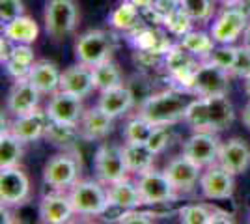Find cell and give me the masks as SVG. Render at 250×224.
<instances>
[{
  "mask_svg": "<svg viewBox=\"0 0 250 224\" xmlns=\"http://www.w3.org/2000/svg\"><path fill=\"white\" fill-rule=\"evenodd\" d=\"M190 101L192 99H188L185 92L165 90L144 99V103L138 108V116L146 118L153 125H170L179 120H185Z\"/></svg>",
  "mask_w": 250,
  "mask_h": 224,
  "instance_id": "6da1fadb",
  "label": "cell"
},
{
  "mask_svg": "<svg viewBox=\"0 0 250 224\" xmlns=\"http://www.w3.org/2000/svg\"><path fill=\"white\" fill-rule=\"evenodd\" d=\"M118 49V38L106 30H88L75 41V56L81 64L90 67L110 60Z\"/></svg>",
  "mask_w": 250,
  "mask_h": 224,
  "instance_id": "7a4b0ae2",
  "label": "cell"
},
{
  "mask_svg": "<svg viewBox=\"0 0 250 224\" xmlns=\"http://www.w3.org/2000/svg\"><path fill=\"white\" fill-rule=\"evenodd\" d=\"M79 8L75 0H47L43 21L47 34L54 41H60L75 32L79 24Z\"/></svg>",
  "mask_w": 250,
  "mask_h": 224,
  "instance_id": "3957f363",
  "label": "cell"
},
{
  "mask_svg": "<svg viewBox=\"0 0 250 224\" xmlns=\"http://www.w3.org/2000/svg\"><path fill=\"white\" fill-rule=\"evenodd\" d=\"M69 200L75 209V215L95 217V215L106 213V209L110 207L106 189L92 180L75 183L69 191Z\"/></svg>",
  "mask_w": 250,
  "mask_h": 224,
  "instance_id": "277c9868",
  "label": "cell"
},
{
  "mask_svg": "<svg viewBox=\"0 0 250 224\" xmlns=\"http://www.w3.org/2000/svg\"><path fill=\"white\" fill-rule=\"evenodd\" d=\"M81 176V161L75 153L63 151L52 155L43 166V182L54 191H63L73 187Z\"/></svg>",
  "mask_w": 250,
  "mask_h": 224,
  "instance_id": "5b68a950",
  "label": "cell"
},
{
  "mask_svg": "<svg viewBox=\"0 0 250 224\" xmlns=\"http://www.w3.org/2000/svg\"><path fill=\"white\" fill-rule=\"evenodd\" d=\"M95 174L99 178V182L103 183H114L120 180H125L129 168L124 157V148L116 146V144H103L95 151L94 157Z\"/></svg>",
  "mask_w": 250,
  "mask_h": 224,
  "instance_id": "8992f818",
  "label": "cell"
},
{
  "mask_svg": "<svg viewBox=\"0 0 250 224\" xmlns=\"http://www.w3.org/2000/svg\"><path fill=\"white\" fill-rule=\"evenodd\" d=\"M228 71L222 67L202 62L194 73L190 92L196 94L198 97H217V96H228L229 92V77Z\"/></svg>",
  "mask_w": 250,
  "mask_h": 224,
  "instance_id": "52a82bcc",
  "label": "cell"
},
{
  "mask_svg": "<svg viewBox=\"0 0 250 224\" xmlns=\"http://www.w3.org/2000/svg\"><path fill=\"white\" fill-rule=\"evenodd\" d=\"M30 198V180L19 166L0 168V200L2 205L17 207Z\"/></svg>",
  "mask_w": 250,
  "mask_h": 224,
  "instance_id": "ba28073f",
  "label": "cell"
},
{
  "mask_svg": "<svg viewBox=\"0 0 250 224\" xmlns=\"http://www.w3.org/2000/svg\"><path fill=\"white\" fill-rule=\"evenodd\" d=\"M222 142L217 133L211 131H194L192 137H188L183 144V155H187L192 163L206 168L209 164L217 163Z\"/></svg>",
  "mask_w": 250,
  "mask_h": 224,
  "instance_id": "9c48e42d",
  "label": "cell"
},
{
  "mask_svg": "<svg viewBox=\"0 0 250 224\" xmlns=\"http://www.w3.org/2000/svg\"><path fill=\"white\" fill-rule=\"evenodd\" d=\"M138 191L142 194V200L146 205H161L176 198V189L170 183L165 172L146 170L138 174Z\"/></svg>",
  "mask_w": 250,
  "mask_h": 224,
  "instance_id": "30bf717a",
  "label": "cell"
},
{
  "mask_svg": "<svg viewBox=\"0 0 250 224\" xmlns=\"http://www.w3.org/2000/svg\"><path fill=\"white\" fill-rule=\"evenodd\" d=\"M247 26H249L247 13L237 6H226V10L213 22L211 36L220 45H231L241 34H245Z\"/></svg>",
  "mask_w": 250,
  "mask_h": 224,
  "instance_id": "8fae6325",
  "label": "cell"
},
{
  "mask_svg": "<svg viewBox=\"0 0 250 224\" xmlns=\"http://www.w3.org/2000/svg\"><path fill=\"white\" fill-rule=\"evenodd\" d=\"M200 189L209 200H228L235 189L233 174L219 163H213L206 166V172L200 176Z\"/></svg>",
  "mask_w": 250,
  "mask_h": 224,
  "instance_id": "7c38bea8",
  "label": "cell"
},
{
  "mask_svg": "<svg viewBox=\"0 0 250 224\" xmlns=\"http://www.w3.org/2000/svg\"><path fill=\"white\" fill-rule=\"evenodd\" d=\"M40 96H42V92L32 84V81L28 77L15 79L13 86L10 88L8 99H6L8 112H11L15 118L22 116V114H28V112L38 108V105H40Z\"/></svg>",
  "mask_w": 250,
  "mask_h": 224,
  "instance_id": "4fadbf2b",
  "label": "cell"
},
{
  "mask_svg": "<svg viewBox=\"0 0 250 224\" xmlns=\"http://www.w3.org/2000/svg\"><path fill=\"white\" fill-rule=\"evenodd\" d=\"M165 174L174 185V189L179 192H190L196 183H200L202 176V166L188 159L187 155H177L174 159L168 161Z\"/></svg>",
  "mask_w": 250,
  "mask_h": 224,
  "instance_id": "5bb4252c",
  "label": "cell"
},
{
  "mask_svg": "<svg viewBox=\"0 0 250 224\" xmlns=\"http://www.w3.org/2000/svg\"><path fill=\"white\" fill-rule=\"evenodd\" d=\"M45 110H47L49 118L54 120V122L79 125V122H81V118L84 114L83 97L58 90L56 94L51 96V101H49Z\"/></svg>",
  "mask_w": 250,
  "mask_h": 224,
  "instance_id": "9a60e30c",
  "label": "cell"
},
{
  "mask_svg": "<svg viewBox=\"0 0 250 224\" xmlns=\"http://www.w3.org/2000/svg\"><path fill=\"white\" fill-rule=\"evenodd\" d=\"M217 163L233 176L245 174L250 168V144L243 139H229L220 146Z\"/></svg>",
  "mask_w": 250,
  "mask_h": 224,
  "instance_id": "2e32d148",
  "label": "cell"
},
{
  "mask_svg": "<svg viewBox=\"0 0 250 224\" xmlns=\"http://www.w3.org/2000/svg\"><path fill=\"white\" fill-rule=\"evenodd\" d=\"M49 120L51 118L47 114V110L36 108L28 114L15 118V122L10 125V131L17 139H21L24 144H28V142H34V140H40L42 137H45Z\"/></svg>",
  "mask_w": 250,
  "mask_h": 224,
  "instance_id": "e0dca14e",
  "label": "cell"
},
{
  "mask_svg": "<svg viewBox=\"0 0 250 224\" xmlns=\"http://www.w3.org/2000/svg\"><path fill=\"white\" fill-rule=\"evenodd\" d=\"M167 69L170 71V75L176 79L177 82L188 88L192 86V79H194V73L198 69L196 60H194V54L188 53L185 47L177 45V47H172L167 53Z\"/></svg>",
  "mask_w": 250,
  "mask_h": 224,
  "instance_id": "ac0fdd59",
  "label": "cell"
},
{
  "mask_svg": "<svg viewBox=\"0 0 250 224\" xmlns=\"http://www.w3.org/2000/svg\"><path fill=\"white\" fill-rule=\"evenodd\" d=\"M75 215L69 194L54 191L45 194L40 202V219L47 224H63Z\"/></svg>",
  "mask_w": 250,
  "mask_h": 224,
  "instance_id": "d6986e66",
  "label": "cell"
},
{
  "mask_svg": "<svg viewBox=\"0 0 250 224\" xmlns=\"http://www.w3.org/2000/svg\"><path fill=\"white\" fill-rule=\"evenodd\" d=\"M60 90L79 97L90 96L95 90L92 67L86 64H79L63 69L60 75Z\"/></svg>",
  "mask_w": 250,
  "mask_h": 224,
  "instance_id": "ffe728a7",
  "label": "cell"
},
{
  "mask_svg": "<svg viewBox=\"0 0 250 224\" xmlns=\"http://www.w3.org/2000/svg\"><path fill=\"white\" fill-rule=\"evenodd\" d=\"M114 127V118L108 116L103 108L92 107L84 110L83 118L79 122V129H81V137L86 140H101L108 137Z\"/></svg>",
  "mask_w": 250,
  "mask_h": 224,
  "instance_id": "44dd1931",
  "label": "cell"
},
{
  "mask_svg": "<svg viewBox=\"0 0 250 224\" xmlns=\"http://www.w3.org/2000/svg\"><path fill=\"white\" fill-rule=\"evenodd\" d=\"M108 202L112 207L124 211V209H133V207H140L144 200H142V194L138 191V185L131 183L127 178L120 180V182L108 183Z\"/></svg>",
  "mask_w": 250,
  "mask_h": 224,
  "instance_id": "7402d4cb",
  "label": "cell"
},
{
  "mask_svg": "<svg viewBox=\"0 0 250 224\" xmlns=\"http://www.w3.org/2000/svg\"><path fill=\"white\" fill-rule=\"evenodd\" d=\"M133 103H135L133 92L127 86L120 84L114 86V88H108V90H103L101 96H99V103L97 105L103 108L108 116L120 118L133 107Z\"/></svg>",
  "mask_w": 250,
  "mask_h": 224,
  "instance_id": "603a6c76",
  "label": "cell"
},
{
  "mask_svg": "<svg viewBox=\"0 0 250 224\" xmlns=\"http://www.w3.org/2000/svg\"><path fill=\"white\" fill-rule=\"evenodd\" d=\"M60 75L62 73L58 71L56 64L49 60H40L32 65L28 79L42 92V96H52L60 90Z\"/></svg>",
  "mask_w": 250,
  "mask_h": 224,
  "instance_id": "cb8c5ba5",
  "label": "cell"
},
{
  "mask_svg": "<svg viewBox=\"0 0 250 224\" xmlns=\"http://www.w3.org/2000/svg\"><path fill=\"white\" fill-rule=\"evenodd\" d=\"M208 99V114H209V131L219 133L228 129L233 123V105L229 103L228 96L206 97Z\"/></svg>",
  "mask_w": 250,
  "mask_h": 224,
  "instance_id": "d4e9b609",
  "label": "cell"
},
{
  "mask_svg": "<svg viewBox=\"0 0 250 224\" xmlns=\"http://www.w3.org/2000/svg\"><path fill=\"white\" fill-rule=\"evenodd\" d=\"M155 155L146 142H125L124 146V157L127 163L129 172L135 174H142V172L149 170L153 166Z\"/></svg>",
  "mask_w": 250,
  "mask_h": 224,
  "instance_id": "484cf974",
  "label": "cell"
},
{
  "mask_svg": "<svg viewBox=\"0 0 250 224\" xmlns=\"http://www.w3.org/2000/svg\"><path fill=\"white\" fill-rule=\"evenodd\" d=\"M34 64H36L34 51H32L30 45H26V43H15L10 58L4 62L6 71H8L13 79H24V77H28Z\"/></svg>",
  "mask_w": 250,
  "mask_h": 224,
  "instance_id": "4316f807",
  "label": "cell"
},
{
  "mask_svg": "<svg viewBox=\"0 0 250 224\" xmlns=\"http://www.w3.org/2000/svg\"><path fill=\"white\" fill-rule=\"evenodd\" d=\"M110 26L124 32H135L142 28V17H140V8L135 6L131 0H124L110 15Z\"/></svg>",
  "mask_w": 250,
  "mask_h": 224,
  "instance_id": "83f0119b",
  "label": "cell"
},
{
  "mask_svg": "<svg viewBox=\"0 0 250 224\" xmlns=\"http://www.w3.org/2000/svg\"><path fill=\"white\" fill-rule=\"evenodd\" d=\"M38 34H40L38 22L30 19V17H26V15H21V17H17V19L4 24V36L10 38L13 43L30 45V43L38 40Z\"/></svg>",
  "mask_w": 250,
  "mask_h": 224,
  "instance_id": "f1b7e54d",
  "label": "cell"
},
{
  "mask_svg": "<svg viewBox=\"0 0 250 224\" xmlns=\"http://www.w3.org/2000/svg\"><path fill=\"white\" fill-rule=\"evenodd\" d=\"M45 139L52 142L54 146H60V148H73L75 142L81 137V129L79 125H73V123H60V122H54V120H49V125H47V131H45Z\"/></svg>",
  "mask_w": 250,
  "mask_h": 224,
  "instance_id": "f546056e",
  "label": "cell"
},
{
  "mask_svg": "<svg viewBox=\"0 0 250 224\" xmlns=\"http://www.w3.org/2000/svg\"><path fill=\"white\" fill-rule=\"evenodd\" d=\"M22 142L17 139L10 129H2L0 135V168H10V166H17L22 159Z\"/></svg>",
  "mask_w": 250,
  "mask_h": 224,
  "instance_id": "4dcf8cb0",
  "label": "cell"
},
{
  "mask_svg": "<svg viewBox=\"0 0 250 224\" xmlns=\"http://www.w3.org/2000/svg\"><path fill=\"white\" fill-rule=\"evenodd\" d=\"M92 71H94V86L99 92L124 84V75L112 60H104L101 64L94 65Z\"/></svg>",
  "mask_w": 250,
  "mask_h": 224,
  "instance_id": "1f68e13d",
  "label": "cell"
},
{
  "mask_svg": "<svg viewBox=\"0 0 250 224\" xmlns=\"http://www.w3.org/2000/svg\"><path fill=\"white\" fill-rule=\"evenodd\" d=\"M136 32V47L140 51H149V53H157V54H167L172 45L165 38V34L159 32V30H149V28H138Z\"/></svg>",
  "mask_w": 250,
  "mask_h": 224,
  "instance_id": "d6a6232c",
  "label": "cell"
},
{
  "mask_svg": "<svg viewBox=\"0 0 250 224\" xmlns=\"http://www.w3.org/2000/svg\"><path fill=\"white\" fill-rule=\"evenodd\" d=\"M181 47H185L188 53H192L194 56H200V58H208L209 53L215 49V40L211 34L206 32H187L181 41H179Z\"/></svg>",
  "mask_w": 250,
  "mask_h": 224,
  "instance_id": "836d02e7",
  "label": "cell"
},
{
  "mask_svg": "<svg viewBox=\"0 0 250 224\" xmlns=\"http://www.w3.org/2000/svg\"><path fill=\"white\" fill-rule=\"evenodd\" d=\"M185 122H187L194 131H209V114H208V99L198 97L192 99L185 112Z\"/></svg>",
  "mask_w": 250,
  "mask_h": 224,
  "instance_id": "e575fe53",
  "label": "cell"
},
{
  "mask_svg": "<svg viewBox=\"0 0 250 224\" xmlns=\"http://www.w3.org/2000/svg\"><path fill=\"white\" fill-rule=\"evenodd\" d=\"M155 127L157 125H153L151 122H147L146 118L136 116L125 123L124 139L125 142H147V139L151 137V133L155 131Z\"/></svg>",
  "mask_w": 250,
  "mask_h": 224,
  "instance_id": "d590c367",
  "label": "cell"
},
{
  "mask_svg": "<svg viewBox=\"0 0 250 224\" xmlns=\"http://www.w3.org/2000/svg\"><path fill=\"white\" fill-rule=\"evenodd\" d=\"M179 221L185 224H213V209L208 204H190L179 209Z\"/></svg>",
  "mask_w": 250,
  "mask_h": 224,
  "instance_id": "8d00e7d4",
  "label": "cell"
},
{
  "mask_svg": "<svg viewBox=\"0 0 250 224\" xmlns=\"http://www.w3.org/2000/svg\"><path fill=\"white\" fill-rule=\"evenodd\" d=\"M163 22H165V26H167L172 34H176V36H181V38H183L185 34L192 30V22L194 21H192V17L188 15L187 11L179 6L177 10H174L172 13H168Z\"/></svg>",
  "mask_w": 250,
  "mask_h": 224,
  "instance_id": "74e56055",
  "label": "cell"
},
{
  "mask_svg": "<svg viewBox=\"0 0 250 224\" xmlns=\"http://www.w3.org/2000/svg\"><path fill=\"white\" fill-rule=\"evenodd\" d=\"M181 8L192 17V21L208 22L215 13L213 0H181Z\"/></svg>",
  "mask_w": 250,
  "mask_h": 224,
  "instance_id": "f35d334b",
  "label": "cell"
},
{
  "mask_svg": "<svg viewBox=\"0 0 250 224\" xmlns=\"http://www.w3.org/2000/svg\"><path fill=\"white\" fill-rule=\"evenodd\" d=\"M235 54H237V47H231V45H220L217 49H213L209 56L206 58V62L217 65V67H222L224 71H228L233 67V62H235Z\"/></svg>",
  "mask_w": 250,
  "mask_h": 224,
  "instance_id": "ab89813d",
  "label": "cell"
},
{
  "mask_svg": "<svg viewBox=\"0 0 250 224\" xmlns=\"http://www.w3.org/2000/svg\"><path fill=\"white\" fill-rule=\"evenodd\" d=\"M231 77H237V79H247L250 77V45H241L237 47V54H235V62L233 67L229 69Z\"/></svg>",
  "mask_w": 250,
  "mask_h": 224,
  "instance_id": "60d3db41",
  "label": "cell"
},
{
  "mask_svg": "<svg viewBox=\"0 0 250 224\" xmlns=\"http://www.w3.org/2000/svg\"><path fill=\"white\" fill-rule=\"evenodd\" d=\"M155 213H149V211H140L138 207H133V209H124L120 217L116 219L118 223L122 224H149L155 221Z\"/></svg>",
  "mask_w": 250,
  "mask_h": 224,
  "instance_id": "b9f144b4",
  "label": "cell"
},
{
  "mask_svg": "<svg viewBox=\"0 0 250 224\" xmlns=\"http://www.w3.org/2000/svg\"><path fill=\"white\" fill-rule=\"evenodd\" d=\"M24 15V6L21 0H0V19L2 24Z\"/></svg>",
  "mask_w": 250,
  "mask_h": 224,
  "instance_id": "7bdbcfd3",
  "label": "cell"
},
{
  "mask_svg": "<svg viewBox=\"0 0 250 224\" xmlns=\"http://www.w3.org/2000/svg\"><path fill=\"white\" fill-rule=\"evenodd\" d=\"M168 125H157L155 131L151 133V137L147 139V146L153 153H161L165 151L167 146L170 144V131H168Z\"/></svg>",
  "mask_w": 250,
  "mask_h": 224,
  "instance_id": "ee69618b",
  "label": "cell"
},
{
  "mask_svg": "<svg viewBox=\"0 0 250 224\" xmlns=\"http://www.w3.org/2000/svg\"><path fill=\"white\" fill-rule=\"evenodd\" d=\"M179 6H181V0H155L153 10L165 19L168 13H172L174 10H177Z\"/></svg>",
  "mask_w": 250,
  "mask_h": 224,
  "instance_id": "f6af8a7d",
  "label": "cell"
},
{
  "mask_svg": "<svg viewBox=\"0 0 250 224\" xmlns=\"http://www.w3.org/2000/svg\"><path fill=\"white\" fill-rule=\"evenodd\" d=\"M211 209H213V224L215 223H233V217H231L228 211H222V209L215 207V205H211Z\"/></svg>",
  "mask_w": 250,
  "mask_h": 224,
  "instance_id": "bcb514c9",
  "label": "cell"
},
{
  "mask_svg": "<svg viewBox=\"0 0 250 224\" xmlns=\"http://www.w3.org/2000/svg\"><path fill=\"white\" fill-rule=\"evenodd\" d=\"M135 6H138L140 10H149V8H153V4H155V0H131Z\"/></svg>",
  "mask_w": 250,
  "mask_h": 224,
  "instance_id": "7dc6e473",
  "label": "cell"
},
{
  "mask_svg": "<svg viewBox=\"0 0 250 224\" xmlns=\"http://www.w3.org/2000/svg\"><path fill=\"white\" fill-rule=\"evenodd\" d=\"M241 120H243V125L250 131V101L247 103V107L243 108V116H241Z\"/></svg>",
  "mask_w": 250,
  "mask_h": 224,
  "instance_id": "c3c4849f",
  "label": "cell"
},
{
  "mask_svg": "<svg viewBox=\"0 0 250 224\" xmlns=\"http://www.w3.org/2000/svg\"><path fill=\"white\" fill-rule=\"evenodd\" d=\"M219 2H222L224 6H239V4H243L245 0H219Z\"/></svg>",
  "mask_w": 250,
  "mask_h": 224,
  "instance_id": "681fc988",
  "label": "cell"
},
{
  "mask_svg": "<svg viewBox=\"0 0 250 224\" xmlns=\"http://www.w3.org/2000/svg\"><path fill=\"white\" fill-rule=\"evenodd\" d=\"M245 94L249 96V99H250V77H247L245 79Z\"/></svg>",
  "mask_w": 250,
  "mask_h": 224,
  "instance_id": "f907efd6",
  "label": "cell"
},
{
  "mask_svg": "<svg viewBox=\"0 0 250 224\" xmlns=\"http://www.w3.org/2000/svg\"><path fill=\"white\" fill-rule=\"evenodd\" d=\"M245 43L250 45V24L247 26V30H245Z\"/></svg>",
  "mask_w": 250,
  "mask_h": 224,
  "instance_id": "816d5d0a",
  "label": "cell"
}]
</instances>
